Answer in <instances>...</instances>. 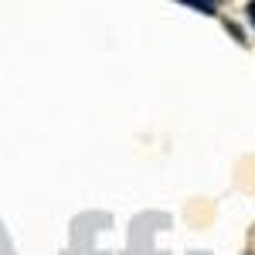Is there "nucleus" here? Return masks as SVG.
I'll return each instance as SVG.
<instances>
[{
    "mask_svg": "<svg viewBox=\"0 0 255 255\" xmlns=\"http://www.w3.org/2000/svg\"><path fill=\"white\" fill-rule=\"evenodd\" d=\"M177 3L194 7L197 14H204V17H215V14H218V3H215V0H177Z\"/></svg>",
    "mask_w": 255,
    "mask_h": 255,
    "instance_id": "obj_1",
    "label": "nucleus"
},
{
    "mask_svg": "<svg viewBox=\"0 0 255 255\" xmlns=\"http://www.w3.org/2000/svg\"><path fill=\"white\" fill-rule=\"evenodd\" d=\"M245 10H249V20H252V27H255V0L249 3V7H245Z\"/></svg>",
    "mask_w": 255,
    "mask_h": 255,
    "instance_id": "obj_2",
    "label": "nucleus"
}]
</instances>
